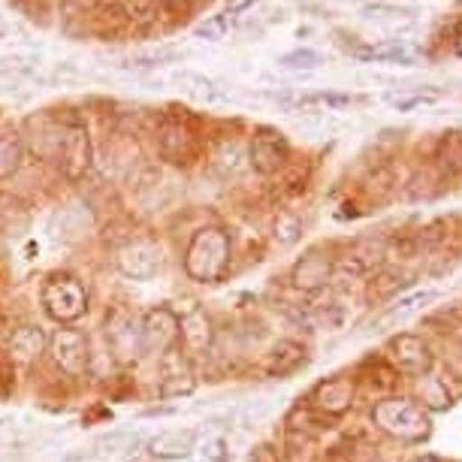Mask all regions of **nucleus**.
Listing matches in <instances>:
<instances>
[{"mask_svg":"<svg viewBox=\"0 0 462 462\" xmlns=\"http://www.w3.org/2000/svg\"><path fill=\"white\" fill-rule=\"evenodd\" d=\"M230 266V236L221 226H203L188 242L185 251V273L190 282L215 284L221 282Z\"/></svg>","mask_w":462,"mask_h":462,"instance_id":"1","label":"nucleus"},{"mask_svg":"<svg viewBox=\"0 0 462 462\" xmlns=\"http://www.w3.org/2000/svg\"><path fill=\"white\" fill-rule=\"evenodd\" d=\"M372 420L378 426L381 432L393 435L399 441H408V444H417L430 435V414L423 411L420 405L411 402V399H402V396H390V399H381L374 402L372 408Z\"/></svg>","mask_w":462,"mask_h":462,"instance_id":"2","label":"nucleus"},{"mask_svg":"<svg viewBox=\"0 0 462 462\" xmlns=\"http://www.w3.org/2000/svg\"><path fill=\"white\" fill-rule=\"evenodd\" d=\"M40 300H42L46 315L64 327L79 320L85 311H88V291H85L76 275H51L49 282L42 284Z\"/></svg>","mask_w":462,"mask_h":462,"instance_id":"3","label":"nucleus"},{"mask_svg":"<svg viewBox=\"0 0 462 462\" xmlns=\"http://www.w3.org/2000/svg\"><path fill=\"white\" fill-rule=\"evenodd\" d=\"M51 363L69 378H82L88 372V338L73 327H60L49 338Z\"/></svg>","mask_w":462,"mask_h":462,"instance_id":"4","label":"nucleus"},{"mask_svg":"<svg viewBox=\"0 0 462 462\" xmlns=\"http://www.w3.org/2000/svg\"><path fill=\"white\" fill-rule=\"evenodd\" d=\"M58 161L64 167V176L69 181H79L91 170V136L82 121H69L64 125V139H60Z\"/></svg>","mask_w":462,"mask_h":462,"instance_id":"5","label":"nucleus"},{"mask_svg":"<svg viewBox=\"0 0 462 462\" xmlns=\"http://www.w3.org/2000/svg\"><path fill=\"white\" fill-rule=\"evenodd\" d=\"M161 263L163 257L154 242H127L116 257L118 273L130 282H152L161 273Z\"/></svg>","mask_w":462,"mask_h":462,"instance_id":"6","label":"nucleus"},{"mask_svg":"<svg viewBox=\"0 0 462 462\" xmlns=\"http://www.w3.org/2000/svg\"><path fill=\"white\" fill-rule=\"evenodd\" d=\"M179 345V318L170 309H152L143 318V354L163 356Z\"/></svg>","mask_w":462,"mask_h":462,"instance_id":"7","label":"nucleus"},{"mask_svg":"<svg viewBox=\"0 0 462 462\" xmlns=\"http://www.w3.org/2000/svg\"><path fill=\"white\" fill-rule=\"evenodd\" d=\"M354 393H356L354 378H347V374H333V378L320 381L315 387L311 405H315V411H320V414L338 417L354 405Z\"/></svg>","mask_w":462,"mask_h":462,"instance_id":"8","label":"nucleus"},{"mask_svg":"<svg viewBox=\"0 0 462 462\" xmlns=\"http://www.w3.org/2000/svg\"><path fill=\"white\" fill-rule=\"evenodd\" d=\"M387 356L399 372H408V374H423L432 365L430 347H426L423 338L414 333L396 336L393 342L387 345Z\"/></svg>","mask_w":462,"mask_h":462,"instance_id":"9","label":"nucleus"},{"mask_svg":"<svg viewBox=\"0 0 462 462\" xmlns=\"http://www.w3.org/2000/svg\"><path fill=\"white\" fill-rule=\"evenodd\" d=\"M109 347L118 360H136L143 356V320H136L134 315H116L106 327Z\"/></svg>","mask_w":462,"mask_h":462,"instance_id":"10","label":"nucleus"},{"mask_svg":"<svg viewBox=\"0 0 462 462\" xmlns=\"http://www.w3.org/2000/svg\"><path fill=\"white\" fill-rule=\"evenodd\" d=\"M293 284L300 287V291L305 293H315L320 291V287H327L329 284V278H333V260H329L324 251H309L305 257L296 260V266H293Z\"/></svg>","mask_w":462,"mask_h":462,"instance_id":"11","label":"nucleus"},{"mask_svg":"<svg viewBox=\"0 0 462 462\" xmlns=\"http://www.w3.org/2000/svg\"><path fill=\"white\" fill-rule=\"evenodd\" d=\"M179 342L185 345V351L190 356L206 354L215 342V329H212V318L206 315L203 309H190L185 318L179 320Z\"/></svg>","mask_w":462,"mask_h":462,"instance_id":"12","label":"nucleus"},{"mask_svg":"<svg viewBox=\"0 0 462 462\" xmlns=\"http://www.w3.org/2000/svg\"><path fill=\"white\" fill-rule=\"evenodd\" d=\"M158 152L170 163H190V158L197 154V143L190 130L181 127V121H163L158 130Z\"/></svg>","mask_w":462,"mask_h":462,"instance_id":"13","label":"nucleus"},{"mask_svg":"<svg viewBox=\"0 0 462 462\" xmlns=\"http://www.w3.org/2000/svg\"><path fill=\"white\" fill-rule=\"evenodd\" d=\"M46 347H49V336L42 333V327H37V324H24V327H19V329H13L10 347H6V354H10V360H13V363L33 365L42 354H46Z\"/></svg>","mask_w":462,"mask_h":462,"instance_id":"14","label":"nucleus"},{"mask_svg":"<svg viewBox=\"0 0 462 462\" xmlns=\"http://www.w3.org/2000/svg\"><path fill=\"white\" fill-rule=\"evenodd\" d=\"M194 448H197V432L194 430H167V432H158L152 441H148V453H152L154 459H163V462L185 459Z\"/></svg>","mask_w":462,"mask_h":462,"instance_id":"15","label":"nucleus"},{"mask_svg":"<svg viewBox=\"0 0 462 462\" xmlns=\"http://www.w3.org/2000/svg\"><path fill=\"white\" fill-rule=\"evenodd\" d=\"M305 360H309V356H305V347L300 342L282 338V342H275L273 351L266 354L263 369L269 378H287V374H293L296 369H302Z\"/></svg>","mask_w":462,"mask_h":462,"instance_id":"16","label":"nucleus"},{"mask_svg":"<svg viewBox=\"0 0 462 462\" xmlns=\"http://www.w3.org/2000/svg\"><path fill=\"white\" fill-rule=\"evenodd\" d=\"M251 163H254L257 172H263V176H269V172H275L282 163L287 161V145L284 139H278L275 134H260L254 139V145H251Z\"/></svg>","mask_w":462,"mask_h":462,"instance_id":"17","label":"nucleus"},{"mask_svg":"<svg viewBox=\"0 0 462 462\" xmlns=\"http://www.w3.org/2000/svg\"><path fill=\"white\" fill-rule=\"evenodd\" d=\"M31 226V212L19 197L0 194V236H24Z\"/></svg>","mask_w":462,"mask_h":462,"instance_id":"18","label":"nucleus"},{"mask_svg":"<svg viewBox=\"0 0 462 462\" xmlns=\"http://www.w3.org/2000/svg\"><path fill=\"white\" fill-rule=\"evenodd\" d=\"M387 257V251H383V242L381 239H356L351 251L345 254V266L351 269L354 275H363L369 273L381 263V260Z\"/></svg>","mask_w":462,"mask_h":462,"instance_id":"19","label":"nucleus"},{"mask_svg":"<svg viewBox=\"0 0 462 462\" xmlns=\"http://www.w3.org/2000/svg\"><path fill=\"white\" fill-rule=\"evenodd\" d=\"M22 139L15 134H0V179H13L22 167Z\"/></svg>","mask_w":462,"mask_h":462,"instance_id":"20","label":"nucleus"},{"mask_svg":"<svg viewBox=\"0 0 462 462\" xmlns=\"http://www.w3.org/2000/svg\"><path fill=\"white\" fill-rule=\"evenodd\" d=\"M121 15L134 24H152L158 22V15L163 13L161 0H121Z\"/></svg>","mask_w":462,"mask_h":462,"instance_id":"21","label":"nucleus"},{"mask_svg":"<svg viewBox=\"0 0 462 462\" xmlns=\"http://www.w3.org/2000/svg\"><path fill=\"white\" fill-rule=\"evenodd\" d=\"M318 324L324 329H342L351 320V305L345 300H329L324 305H318Z\"/></svg>","mask_w":462,"mask_h":462,"instance_id":"22","label":"nucleus"},{"mask_svg":"<svg viewBox=\"0 0 462 462\" xmlns=\"http://www.w3.org/2000/svg\"><path fill=\"white\" fill-rule=\"evenodd\" d=\"M302 236V217L300 215H293V212H284V215H278V221L273 226V239L278 242V245H293L296 239Z\"/></svg>","mask_w":462,"mask_h":462,"instance_id":"23","label":"nucleus"},{"mask_svg":"<svg viewBox=\"0 0 462 462\" xmlns=\"http://www.w3.org/2000/svg\"><path fill=\"white\" fill-rule=\"evenodd\" d=\"M176 82L181 85V88H188L190 94H197V97H203V100L221 97V94L215 91L212 79H206V76H199V73H190V69H181V73H176Z\"/></svg>","mask_w":462,"mask_h":462,"instance_id":"24","label":"nucleus"},{"mask_svg":"<svg viewBox=\"0 0 462 462\" xmlns=\"http://www.w3.org/2000/svg\"><path fill=\"white\" fill-rule=\"evenodd\" d=\"M94 448H97L100 457H121V453L136 448V439L130 432H109V435H103V439H97Z\"/></svg>","mask_w":462,"mask_h":462,"instance_id":"25","label":"nucleus"},{"mask_svg":"<svg viewBox=\"0 0 462 462\" xmlns=\"http://www.w3.org/2000/svg\"><path fill=\"white\" fill-rule=\"evenodd\" d=\"M278 64L284 69H315L320 64V55L311 49H296V51H287V55L278 58Z\"/></svg>","mask_w":462,"mask_h":462,"instance_id":"26","label":"nucleus"},{"mask_svg":"<svg viewBox=\"0 0 462 462\" xmlns=\"http://www.w3.org/2000/svg\"><path fill=\"white\" fill-rule=\"evenodd\" d=\"M194 393V378L190 374H167L161 381V396H188Z\"/></svg>","mask_w":462,"mask_h":462,"instance_id":"27","label":"nucleus"},{"mask_svg":"<svg viewBox=\"0 0 462 462\" xmlns=\"http://www.w3.org/2000/svg\"><path fill=\"white\" fill-rule=\"evenodd\" d=\"M242 161H245V154H242L239 145H224L221 154H217V170H221L224 176H233V172L242 170Z\"/></svg>","mask_w":462,"mask_h":462,"instance_id":"28","label":"nucleus"},{"mask_svg":"<svg viewBox=\"0 0 462 462\" xmlns=\"http://www.w3.org/2000/svg\"><path fill=\"white\" fill-rule=\"evenodd\" d=\"M423 402H432L435 408L450 405V393L439 378H423Z\"/></svg>","mask_w":462,"mask_h":462,"instance_id":"29","label":"nucleus"},{"mask_svg":"<svg viewBox=\"0 0 462 462\" xmlns=\"http://www.w3.org/2000/svg\"><path fill=\"white\" fill-rule=\"evenodd\" d=\"M199 453H203L206 462H226L230 459V444H226L224 435H215V439L203 441V450Z\"/></svg>","mask_w":462,"mask_h":462,"instance_id":"30","label":"nucleus"},{"mask_svg":"<svg viewBox=\"0 0 462 462\" xmlns=\"http://www.w3.org/2000/svg\"><path fill=\"white\" fill-rule=\"evenodd\" d=\"M430 300H435V291H417V293H411V296H402L396 305H393V315H399V311H414V309H420V305H426Z\"/></svg>","mask_w":462,"mask_h":462,"instance_id":"31","label":"nucleus"},{"mask_svg":"<svg viewBox=\"0 0 462 462\" xmlns=\"http://www.w3.org/2000/svg\"><path fill=\"white\" fill-rule=\"evenodd\" d=\"M226 22H230V15H215L212 22H206L203 28H197V37H206V40H217L221 33L226 31Z\"/></svg>","mask_w":462,"mask_h":462,"instance_id":"32","label":"nucleus"},{"mask_svg":"<svg viewBox=\"0 0 462 462\" xmlns=\"http://www.w3.org/2000/svg\"><path fill=\"white\" fill-rule=\"evenodd\" d=\"M13 390V360L10 354L0 351V396H10Z\"/></svg>","mask_w":462,"mask_h":462,"instance_id":"33","label":"nucleus"},{"mask_svg":"<svg viewBox=\"0 0 462 462\" xmlns=\"http://www.w3.org/2000/svg\"><path fill=\"white\" fill-rule=\"evenodd\" d=\"M163 13L170 15H188L190 10H194V0H161Z\"/></svg>","mask_w":462,"mask_h":462,"instance_id":"34","label":"nucleus"},{"mask_svg":"<svg viewBox=\"0 0 462 462\" xmlns=\"http://www.w3.org/2000/svg\"><path fill=\"white\" fill-rule=\"evenodd\" d=\"M248 6H254V0H230V4H226V15H239V13H245Z\"/></svg>","mask_w":462,"mask_h":462,"instance_id":"35","label":"nucleus"},{"mask_svg":"<svg viewBox=\"0 0 462 462\" xmlns=\"http://www.w3.org/2000/svg\"><path fill=\"white\" fill-rule=\"evenodd\" d=\"M327 462H351V459H347V457H342V453H336V457H329Z\"/></svg>","mask_w":462,"mask_h":462,"instance_id":"36","label":"nucleus"},{"mask_svg":"<svg viewBox=\"0 0 462 462\" xmlns=\"http://www.w3.org/2000/svg\"><path fill=\"white\" fill-rule=\"evenodd\" d=\"M60 462H85V459H82V457H64Z\"/></svg>","mask_w":462,"mask_h":462,"instance_id":"37","label":"nucleus"},{"mask_svg":"<svg viewBox=\"0 0 462 462\" xmlns=\"http://www.w3.org/2000/svg\"><path fill=\"white\" fill-rule=\"evenodd\" d=\"M414 462H439V459H432V457H423V459H414Z\"/></svg>","mask_w":462,"mask_h":462,"instance_id":"38","label":"nucleus"}]
</instances>
